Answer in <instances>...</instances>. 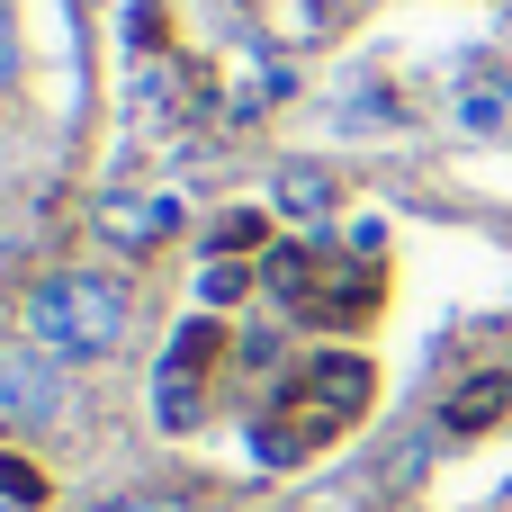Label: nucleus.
<instances>
[{"mask_svg":"<svg viewBox=\"0 0 512 512\" xmlns=\"http://www.w3.org/2000/svg\"><path fill=\"white\" fill-rule=\"evenodd\" d=\"M27 342L54 351L63 369H90V360H117L126 351V324H135V288L108 279V270H45L18 306Z\"/></svg>","mask_w":512,"mask_h":512,"instance_id":"f257e3e1","label":"nucleus"},{"mask_svg":"<svg viewBox=\"0 0 512 512\" xmlns=\"http://www.w3.org/2000/svg\"><path fill=\"white\" fill-rule=\"evenodd\" d=\"M0 423H36V432L72 423V378H63L54 351H36V342H0Z\"/></svg>","mask_w":512,"mask_h":512,"instance_id":"f03ea898","label":"nucleus"},{"mask_svg":"<svg viewBox=\"0 0 512 512\" xmlns=\"http://www.w3.org/2000/svg\"><path fill=\"white\" fill-rule=\"evenodd\" d=\"M207 351H216V333H207V324H189V333L171 342V369H162V396H153L171 432H189V423H198V414H189V378H207Z\"/></svg>","mask_w":512,"mask_h":512,"instance_id":"7ed1b4c3","label":"nucleus"},{"mask_svg":"<svg viewBox=\"0 0 512 512\" xmlns=\"http://www.w3.org/2000/svg\"><path fill=\"white\" fill-rule=\"evenodd\" d=\"M459 126H468V135H512V81L504 72H477V81L459 90Z\"/></svg>","mask_w":512,"mask_h":512,"instance_id":"20e7f679","label":"nucleus"},{"mask_svg":"<svg viewBox=\"0 0 512 512\" xmlns=\"http://www.w3.org/2000/svg\"><path fill=\"white\" fill-rule=\"evenodd\" d=\"M99 234H117V243H162V234H171V207H162V198H126V189H117V198L99 207Z\"/></svg>","mask_w":512,"mask_h":512,"instance_id":"39448f33","label":"nucleus"},{"mask_svg":"<svg viewBox=\"0 0 512 512\" xmlns=\"http://www.w3.org/2000/svg\"><path fill=\"white\" fill-rule=\"evenodd\" d=\"M279 198H288V216H315L324 207V171H279Z\"/></svg>","mask_w":512,"mask_h":512,"instance_id":"423d86ee","label":"nucleus"},{"mask_svg":"<svg viewBox=\"0 0 512 512\" xmlns=\"http://www.w3.org/2000/svg\"><path fill=\"white\" fill-rule=\"evenodd\" d=\"M90 512H207L198 495H108V504H90Z\"/></svg>","mask_w":512,"mask_h":512,"instance_id":"0eeeda50","label":"nucleus"},{"mask_svg":"<svg viewBox=\"0 0 512 512\" xmlns=\"http://www.w3.org/2000/svg\"><path fill=\"white\" fill-rule=\"evenodd\" d=\"M18 81V18H9V0H0V90Z\"/></svg>","mask_w":512,"mask_h":512,"instance_id":"6e6552de","label":"nucleus"}]
</instances>
